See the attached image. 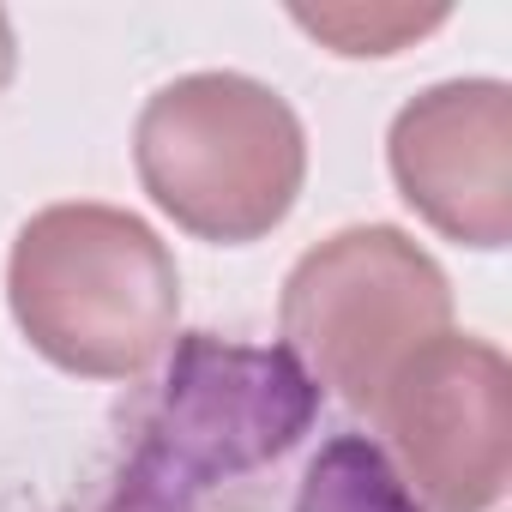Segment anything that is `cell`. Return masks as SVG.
<instances>
[{
	"label": "cell",
	"instance_id": "cell-1",
	"mask_svg": "<svg viewBox=\"0 0 512 512\" xmlns=\"http://www.w3.org/2000/svg\"><path fill=\"white\" fill-rule=\"evenodd\" d=\"M7 308L37 356L79 380H139L181 320L163 235L121 205H43L7 253Z\"/></svg>",
	"mask_w": 512,
	"mask_h": 512
},
{
	"label": "cell",
	"instance_id": "cell-2",
	"mask_svg": "<svg viewBox=\"0 0 512 512\" xmlns=\"http://www.w3.org/2000/svg\"><path fill=\"white\" fill-rule=\"evenodd\" d=\"M133 169L175 229L241 247L296 211L308 181V133L260 79L187 73L145 97L133 121Z\"/></svg>",
	"mask_w": 512,
	"mask_h": 512
},
{
	"label": "cell",
	"instance_id": "cell-3",
	"mask_svg": "<svg viewBox=\"0 0 512 512\" xmlns=\"http://www.w3.org/2000/svg\"><path fill=\"white\" fill-rule=\"evenodd\" d=\"M452 332V284L398 223H350L284 278V356L338 404L374 416L392 374Z\"/></svg>",
	"mask_w": 512,
	"mask_h": 512
},
{
	"label": "cell",
	"instance_id": "cell-4",
	"mask_svg": "<svg viewBox=\"0 0 512 512\" xmlns=\"http://www.w3.org/2000/svg\"><path fill=\"white\" fill-rule=\"evenodd\" d=\"M398 482L428 512H494L512 482V368L500 344L446 332L374 404Z\"/></svg>",
	"mask_w": 512,
	"mask_h": 512
},
{
	"label": "cell",
	"instance_id": "cell-5",
	"mask_svg": "<svg viewBox=\"0 0 512 512\" xmlns=\"http://www.w3.org/2000/svg\"><path fill=\"white\" fill-rule=\"evenodd\" d=\"M386 163L404 205L464 247L512 241V91L500 79H446L392 115Z\"/></svg>",
	"mask_w": 512,
	"mask_h": 512
},
{
	"label": "cell",
	"instance_id": "cell-6",
	"mask_svg": "<svg viewBox=\"0 0 512 512\" xmlns=\"http://www.w3.org/2000/svg\"><path fill=\"white\" fill-rule=\"evenodd\" d=\"M296 512H416V500H410V488L398 482V470L386 464L380 446L344 434L308 464Z\"/></svg>",
	"mask_w": 512,
	"mask_h": 512
},
{
	"label": "cell",
	"instance_id": "cell-7",
	"mask_svg": "<svg viewBox=\"0 0 512 512\" xmlns=\"http://www.w3.org/2000/svg\"><path fill=\"white\" fill-rule=\"evenodd\" d=\"M296 25L326 37L338 55H398L410 37L446 25V13H410V7H320V13H302L296 7Z\"/></svg>",
	"mask_w": 512,
	"mask_h": 512
},
{
	"label": "cell",
	"instance_id": "cell-8",
	"mask_svg": "<svg viewBox=\"0 0 512 512\" xmlns=\"http://www.w3.org/2000/svg\"><path fill=\"white\" fill-rule=\"evenodd\" d=\"M13 67H19V49H13V25H7V13H0V91L13 85Z\"/></svg>",
	"mask_w": 512,
	"mask_h": 512
}]
</instances>
